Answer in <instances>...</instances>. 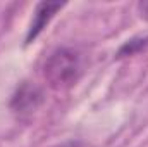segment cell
<instances>
[{
  "mask_svg": "<svg viewBox=\"0 0 148 147\" xmlns=\"http://www.w3.org/2000/svg\"><path fill=\"white\" fill-rule=\"evenodd\" d=\"M83 73L81 54L71 47L55 49L43 64V78L53 90H67L77 83Z\"/></svg>",
  "mask_w": 148,
  "mask_h": 147,
  "instance_id": "obj_1",
  "label": "cell"
},
{
  "mask_svg": "<svg viewBox=\"0 0 148 147\" xmlns=\"http://www.w3.org/2000/svg\"><path fill=\"white\" fill-rule=\"evenodd\" d=\"M52 147H88L83 140H66V142H60V144H55Z\"/></svg>",
  "mask_w": 148,
  "mask_h": 147,
  "instance_id": "obj_5",
  "label": "cell"
},
{
  "mask_svg": "<svg viewBox=\"0 0 148 147\" xmlns=\"http://www.w3.org/2000/svg\"><path fill=\"white\" fill-rule=\"evenodd\" d=\"M43 99H45L43 90L38 85L31 83V81H23L16 88V92L10 99V109L16 114H21V116L23 114H31L41 106Z\"/></svg>",
  "mask_w": 148,
  "mask_h": 147,
  "instance_id": "obj_2",
  "label": "cell"
},
{
  "mask_svg": "<svg viewBox=\"0 0 148 147\" xmlns=\"http://www.w3.org/2000/svg\"><path fill=\"white\" fill-rule=\"evenodd\" d=\"M148 47V35H141V37H134L127 40L117 52V57H126V55H133L136 52H140L141 49Z\"/></svg>",
  "mask_w": 148,
  "mask_h": 147,
  "instance_id": "obj_4",
  "label": "cell"
},
{
  "mask_svg": "<svg viewBox=\"0 0 148 147\" xmlns=\"http://www.w3.org/2000/svg\"><path fill=\"white\" fill-rule=\"evenodd\" d=\"M62 7V3H57V2H40L35 9V14H33V21H31V26L28 30V35H26V43H31L38 38V35L47 28V24L50 23V19L55 16V12Z\"/></svg>",
  "mask_w": 148,
  "mask_h": 147,
  "instance_id": "obj_3",
  "label": "cell"
}]
</instances>
